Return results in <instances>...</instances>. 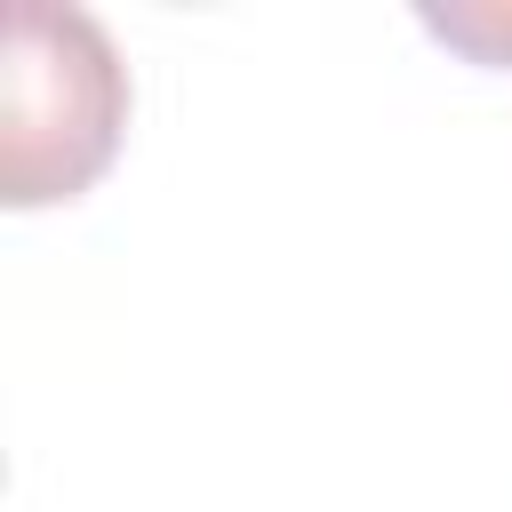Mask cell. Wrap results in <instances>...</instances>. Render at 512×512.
<instances>
[{
    "label": "cell",
    "instance_id": "obj_1",
    "mask_svg": "<svg viewBox=\"0 0 512 512\" xmlns=\"http://www.w3.org/2000/svg\"><path fill=\"white\" fill-rule=\"evenodd\" d=\"M128 128V64L88 8L16 0L0 48V200L40 208L88 192Z\"/></svg>",
    "mask_w": 512,
    "mask_h": 512
},
{
    "label": "cell",
    "instance_id": "obj_2",
    "mask_svg": "<svg viewBox=\"0 0 512 512\" xmlns=\"http://www.w3.org/2000/svg\"><path fill=\"white\" fill-rule=\"evenodd\" d=\"M424 24L456 48H472L480 64H512V8H424Z\"/></svg>",
    "mask_w": 512,
    "mask_h": 512
}]
</instances>
